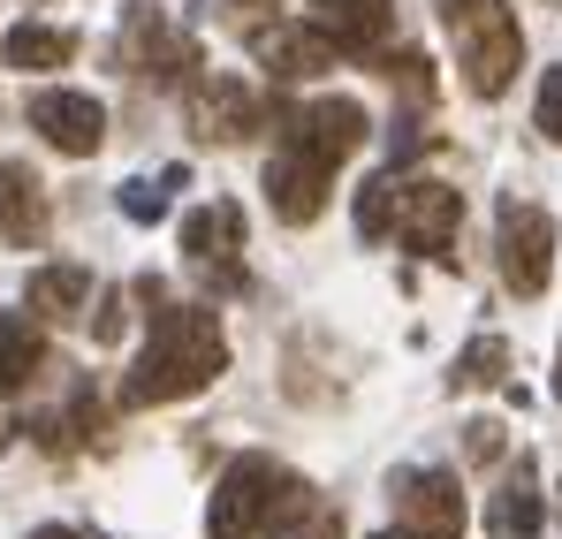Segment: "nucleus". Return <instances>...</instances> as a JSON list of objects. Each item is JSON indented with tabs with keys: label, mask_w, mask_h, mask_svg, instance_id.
Masks as SVG:
<instances>
[{
	"label": "nucleus",
	"mask_w": 562,
	"mask_h": 539,
	"mask_svg": "<svg viewBox=\"0 0 562 539\" xmlns=\"http://www.w3.org/2000/svg\"><path fill=\"white\" fill-rule=\"evenodd\" d=\"M221 372H228V335H221V319H213L205 304H168V312H153V335H145V350L130 358L114 403H122V411L183 403L198 388H213Z\"/></svg>",
	"instance_id": "obj_1"
},
{
	"label": "nucleus",
	"mask_w": 562,
	"mask_h": 539,
	"mask_svg": "<svg viewBox=\"0 0 562 539\" xmlns=\"http://www.w3.org/2000/svg\"><path fill=\"white\" fill-rule=\"evenodd\" d=\"M457 228H464V198L449 182L380 176L358 190V236L366 244H403L418 259H457Z\"/></svg>",
	"instance_id": "obj_2"
},
{
	"label": "nucleus",
	"mask_w": 562,
	"mask_h": 539,
	"mask_svg": "<svg viewBox=\"0 0 562 539\" xmlns=\"http://www.w3.org/2000/svg\"><path fill=\"white\" fill-rule=\"evenodd\" d=\"M304 502H312V486L289 463H274V456H236L221 471L213 502H205V532L213 539H259V532H274V525H289Z\"/></svg>",
	"instance_id": "obj_3"
},
{
	"label": "nucleus",
	"mask_w": 562,
	"mask_h": 539,
	"mask_svg": "<svg viewBox=\"0 0 562 539\" xmlns=\"http://www.w3.org/2000/svg\"><path fill=\"white\" fill-rule=\"evenodd\" d=\"M441 8V31L457 38V69L479 99H502L525 69V31H517V8L509 0H434Z\"/></svg>",
	"instance_id": "obj_4"
},
{
	"label": "nucleus",
	"mask_w": 562,
	"mask_h": 539,
	"mask_svg": "<svg viewBox=\"0 0 562 539\" xmlns=\"http://www.w3.org/2000/svg\"><path fill=\"white\" fill-rule=\"evenodd\" d=\"M114 61H122L130 77H145V85H176V91L198 85V38H190V31H176L153 0H130V8H122Z\"/></svg>",
	"instance_id": "obj_5"
},
{
	"label": "nucleus",
	"mask_w": 562,
	"mask_h": 539,
	"mask_svg": "<svg viewBox=\"0 0 562 539\" xmlns=\"http://www.w3.org/2000/svg\"><path fill=\"white\" fill-rule=\"evenodd\" d=\"M494 251H502L509 296H548V281H555V221H548L532 198H509V205H502Z\"/></svg>",
	"instance_id": "obj_6"
},
{
	"label": "nucleus",
	"mask_w": 562,
	"mask_h": 539,
	"mask_svg": "<svg viewBox=\"0 0 562 539\" xmlns=\"http://www.w3.org/2000/svg\"><path fill=\"white\" fill-rule=\"evenodd\" d=\"M183 259L213 296H236V289H244V205H236V198H213V205L190 213L183 221Z\"/></svg>",
	"instance_id": "obj_7"
},
{
	"label": "nucleus",
	"mask_w": 562,
	"mask_h": 539,
	"mask_svg": "<svg viewBox=\"0 0 562 539\" xmlns=\"http://www.w3.org/2000/svg\"><path fill=\"white\" fill-rule=\"evenodd\" d=\"M281 130H289V137H281V153H296V160H312V168H327V176H335V168L366 145V130H373V122H366V106H358V99H312V106H296Z\"/></svg>",
	"instance_id": "obj_8"
},
{
	"label": "nucleus",
	"mask_w": 562,
	"mask_h": 539,
	"mask_svg": "<svg viewBox=\"0 0 562 539\" xmlns=\"http://www.w3.org/2000/svg\"><path fill=\"white\" fill-rule=\"evenodd\" d=\"M31 130H38L54 153H69V160H92L99 145H106V106H99L92 91L46 85V91H31Z\"/></svg>",
	"instance_id": "obj_9"
},
{
	"label": "nucleus",
	"mask_w": 562,
	"mask_h": 539,
	"mask_svg": "<svg viewBox=\"0 0 562 539\" xmlns=\"http://www.w3.org/2000/svg\"><path fill=\"white\" fill-rule=\"evenodd\" d=\"M183 106H190V130L205 145H236V137H251L267 122V99L244 85V77H198Z\"/></svg>",
	"instance_id": "obj_10"
},
{
	"label": "nucleus",
	"mask_w": 562,
	"mask_h": 539,
	"mask_svg": "<svg viewBox=\"0 0 562 539\" xmlns=\"http://www.w3.org/2000/svg\"><path fill=\"white\" fill-rule=\"evenodd\" d=\"M395 502H403V532L411 539H464V525H471L457 471H403Z\"/></svg>",
	"instance_id": "obj_11"
},
{
	"label": "nucleus",
	"mask_w": 562,
	"mask_h": 539,
	"mask_svg": "<svg viewBox=\"0 0 562 539\" xmlns=\"http://www.w3.org/2000/svg\"><path fill=\"white\" fill-rule=\"evenodd\" d=\"M327 168H312V160H296V153H274L267 160V205H274L289 228H312L319 213H327Z\"/></svg>",
	"instance_id": "obj_12"
},
{
	"label": "nucleus",
	"mask_w": 562,
	"mask_h": 539,
	"mask_svg": "<svg viewBox=\"0 0 562 539\" xmlns=\"http://www.w3.org/2000/svg\"><path fill=\"white\" fill-rule=\"evenodd\" d=\"M259 61L274 69V77H319V69H335L342 61V46L319 31V23H281V31H259Z\"/></svg>",
	"instance_id": "obj_13"
},
{
	"label": "nucleus",
	"mask_w": 562,
	"mask_h": 539,
	"mask_svg": "<svg viewBox=\"0 0 562 539\" xmlns=\"http://www.w3.org/2000/svg\"><path fill=\"white\" fill-rule=\"evenodd\" d=\"M312 23H319L342 54H380L387 31H395V8H387V0H312Z\"/></svg>",
	"instance_id": "obj_14"
},
{
	"label": "nucleus",
	"mask_w": 562,
	"mask_h": 539,
	"mask_svg": "<svg viewBox=\"0 0 562 539\" xmlns=\"http://www.w3.org/2000/svg\"><path fill=\"white\" fill-rule=\"evenodd\" d=\"M46 372V327L31 312H0V395L31 388Z\"/></svg>",
	"instance_id": "obj_15"
},
{
	"label": "nucleus",
	"mask_w": 562,
	"mask_h": 539,
	"mask_svg": "<svg viewBox=\"0 0 562 539\" xmlns=\"http://www.w3.org/2000/svg\"><path fill=\"white\" fill-rule=\"evenodd\" d=\"M540 517H548V502H540V486H532V463H517V471L502 479V494L486 502V532L494 539H532Z\"/></svg>",
	"instance_id": "obj_16"
},
{
	"label": "nucleus",
	"mask_w": 562,
	"mask_h": 539,
	"mask_svg": "<svg viewBox=\"0 0 562 539\" xmlns=\"http://www.w3.org/2000/svg\"><path fill=\"white\" fill-rule=\"evenodd\" d=\"M38 228H46V190L31 168H15V160H0V236L8 244H38Z\"/></svg>",
	"instance_id": "obj_17"
},
{
	"label": "nucleus",
	"mask_w": 562,
	"mask_h": 539,
	"mask_svg": "<svg viewBox=\"0 0 562 539\" xmlns=\"http://www.w3.org/2000/svg\"><path fill=\"white\" fill-rule=\"evenodd\" d=\"M0 61H8V69H69V61H77V31L15 23V31L0 38Z\"/></svg>",
	"instance_id": "obj_18"
},
{
	"label": "nucleus",
	"mask_w": 562,
	"mask_h": 539,
	"mask_svg": "<svg viewBox=\"0 0 562 539\" xmlns=\"http://www.w3.org/2000/svg\"><path fill=\"white\" fill-rule=\"evenodd\" d=\"M85 296H92V273L85 267H38L31 289H23L31 319H69V312H85Z\"/></svg>",
	"instance_id": "obj_19"
},
{
	"label": "nucleus",
	"mask_w": 562,
	"mask_h": 539,
	"mask_svg": "<svg viewBox=\"0 0 562 539\" xmlns=\"http://www.w3.org/2000/svg\"><path fill=\"white\" fill-rule=\"evenodd\" d=\"M502 364H509V350L486 335V343H471L464 358H457V372H449V388H486V380H502Z\"/></svg>",
	"instance_id": "obj_20"
},
{
	"label": "nucleus",
	"mask_w": 562,
	"mask_h": 539,
	"mask_svg": "<svg viewBox=\"0 0 562 539\" xmlns=\"http://www.w3.org/2000/svg\"><path fill=\"white\" fill-rule=\"evenodd\" d=\"M281 539H350V525H342V509H327V502H304L296 517H289V532Z\"/></svg>",
	"instance_id": "obj_21"
},
{
	"label": "nucleus",
	"mask_w": 562,
	"mask_h": 539,
	"mask_svg": "<svg viewBox=\"0 0 562 539\" xmlns=\"http://www.w3.org/2000/svg\"><path fill=\"white\" fill-rule=\"evenodd\" d=\"M532 114H540V130L562 145V69H548V85H540V106H532Z\"/></svg>",
	"instance_id": "obj_22"
},
{
	"label": "nucleus",
	"mask_w": 562,
	"mask_h": 539,
	"mask_svg": "<svg viewBox=\"0 0 562 539\" xmlns=\"http://www.w3.org/2000/svg\"><path fill=\"white\" fill-rule=\"evenodd\" d=\"M122 213L130 221H160V182H122Z\"/></svg>",
	"instance_id": "obj_23"
},
{
	"label": "nucleus",
	"mask_w": 562,
	"mask_h": 539,
	"mask_svg": "<svg viewBox=\"0 0 562 539\" xmlns=\"http://www.w3.org/2000/svg\"><path fill=\"white\" fill-rule=\"evenodd\" d=\"M122 319H130V312H122V289H106V304H99V319H92V343H114Z\"/></svg>",
	"instance_id": "obj_24"
},
{
	"label": "nucleus",
	"mask_w": 562,
	"mask_h": 539,
	"mask_svg": "<svg viewBox=\"0 0 562 539\" xmlns=\"http://www.w3.org/2000/svg\"><path fill=\"white\" fill-rule=\"evenodd\" d=\"M464 449H471V456H502V426H471Z\"/></svg>",
	"instance_id": "obj_25"
},
{
	"label": "nucleus",
	"mask_w": 562,
	"mask_h": 539,
	"mask_svg": "<svg viewBox=\"0 0 562 539\" xmlns=\"http://www.w3.org/2000/svg\"><path fill=\"white\" fill-rule=\"evenodd\" d=\"M31 539H92V532H77V525H38Z\"/></svg>",
	"instance_id": "obj_26"
},
{
	"label": "nucleus",
	"mask_w": 562,
	"mask_h": 539,
	"mask_svg": "<svg viewBox=\"0 0 562 539\" xmlns=\"http://www.w3.org/2000/svg\"><path fill=\"white\" fill-rule=\"evenodd\" d=\"M228 8H244V15H274V0H228Z\"/></svg>",
	"instance_id": "obj_27"
},
{
	"label": "nucleus",
	"mask_w": 562,
	"mask_h": 539,
	"mask_svg": "<svg viewBox=\"0 0 562 539\" xmlns=\"http://www.w3.org/2000/svg\"><path fill=\"white\" fill-rule=\"evenodd\" d=\"M373 539H411V532H373Z\"/></svg>",
	"instance_id": "obj_28"
},
{
	"label": "nucleus",
	"mask_w": 562,
	"mask_h": 539,
	"mask_svg": "<svg viewBox=\"0 0 562 539\" xmlns=\"http://www.w3.org/2000/svg\"><path fill=\"white\" fill-rule=\"evenodd\" d=\"M0 449H8V418H0Z\"/></svg>",
	"instance_id": "obj_29"
},
{
	"label": "nucleus",
	"mask_w": 562,
	"mask_h": 539,
	"mask_svg": "<svg viewBox=\"0 0 562 539\" xmlns=\"http://www.w3.org/2000/svg\"><path fill=\"white\" fill-rule=\"evenodd\" d=\"M555 395H562V364H555Z\"/></svg>",
	"instance_id": "obj_30"
}]
</instances>
